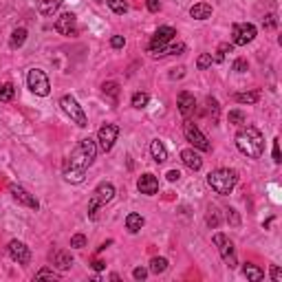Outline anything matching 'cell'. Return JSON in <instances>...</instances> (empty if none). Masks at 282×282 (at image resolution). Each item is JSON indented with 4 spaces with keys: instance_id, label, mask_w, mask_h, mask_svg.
<instances>
[{
    "instance_id": "cell-12",
    "label": "cell",
    "mask_w": 282,
    "mask_h": 282,
    "mask_svg": "<svg viewBox=\"0 0 282 282\" xmlns=\"http://www.w3.org/2000/svg\"><path fill=\"white\" fill-rule=\"evenodd\" d=\"M9 256H11V260H16L18 265L31 263V249H29L22 240H11V243H9Z\"/></svg>"
},
{
    "instance_id": "cell-17",
    "label": "cell",
    "mask_w": 282,
    "mask_h": 282,
    "mask_svg": "<svg viewBox=\"0 0 282 282\" xmlns=\"http://www.w3.org/2000/svg\"><path fill=\"white\" fill-rule=\"evenodd\" d=\"M51 263H53V267H58V269H71L73 267V256L69 254V251H62V249H55L51 251Z\"/></svg>"
},
{
    "instance_id": "cell-43",
    "label": "cell",
    "mask_w": 282,
    "mask_h": 282,
    "mask_svg": "<svg viewBox=\"0 0 282 282\" xmlns=\"http://www.w3.org/2000/svg\"><path fill=\"white\" fill-rule=\"evenodd\" d=\"M227 220L234 225V227L240 225V218H238V214H236V209H227Z\"/></svg>"
},
{
    "instance_id": "cell-10",
    "label": "cell",
    "mask_w": 282,
    "mask_h": 282,
    "mask_svg": "<svg viewBox=\"0 0 282 282\" xmlns=\"http://www.w3.org/2000/svg\"><path fill=\"white\" fill-rule=\"evenodd\" d=\"M117 137H119V128L115 124H104L97 130V141H99V148L104 152H110L112 146H115Z\"/></svg>"
},
{
    "instance_id": "cell-26",
    "label": "cell",
    "mask_w": 282,
    "mask_h": 282,
    "mask_svg": "<svg viewBox=\"0 0 282 282\" xmlns=\"http://www.w3.org/2000/svg\"><path fill=\"white\" fill-rule=\"evenodd\" d=\"M234 51V44L232 42H223V44H218V49H216V55L212 58V62H216V64H220L225 60V55L227 53H232Z\"/></svg>"
},
{
    "instance_id": "cell-11",
    "label": "cell",
    "mask_w": 282,
    "mask_h": 282,
    "mask_svg": "<svg viewBox=\"0 0 282 282\" xmlns=\"http://www.w3.org/2000/svg\"><path fill=\"white\" fill-rule=\"evenodd\" d=\"M232 35H234V42L236 47H245V44L254 42L256 38V27L249 22H243V24H234L232 27Z\"/></svg>"
},
{
    "instance_id": "cell-39",
    "label": "cell",
    "mask_w": 282,
    "mask_h": 282,
    "mask_svg": "<svg viewBox=\"0 0 282 282\" xmlns=\"http://www.w3.org/2000/svg\"><path fill=\"white\" fill-rule=\"evenodd\" d=\"M247 69H249V64H247V60H243V58H238L232 66V71H236V73H245Z\"/></svg>"
},
{
    "instance_id": "cell-21",
    "label": "cell",
    "mask_w": 282,
    "mask_h": 282,
    "mask_svg": "<svg viewBox=\"0 0 282 282\" xmlns=\"http://www.w3.org/2000/svg\"><path fill=\"white\" fill-rule=\"evenodd\" d=\"M150 155H152V159H155L157 163L168 161V150H166V146H163L159 139H155V141L150 143Z\"/></svg>"
},
{
    "instance_id": "cell-34",
    "label": "cell",
    "mask_w": 282,
    "mask_h": 282,
    "mask_svg": "<svg viewBox=\"0 0 282 282\" xmlns=\"http://www.w3.org/2000/svg\"><path fill=\"white\" fill-rule=\"evenodd\" d=\"M245 121H247L245 112H240V110H232V112H229V124H234V126H243Z\"/></svg>"
},
{
    "instance_id": "cell-9",
    "label": "cell",
    "mask_w": 282,
    "mask_h": 282,
    "mask_svg": "<svg viewBox=\"0 0 282 282\" xmlns=\"http://www.w3.org/2000/svg\"><path fill=\"white\" fill-rule=\"evenodd\" d=\"M214 245L218 247V251H220V258L225 260V265L229 267V269H234L236 265V251H234V243L227 238L225 234H214Z\"/></svg>"
},
{
    "instance_id": "cell-22",
    "label": "cell",
    "mask_w": 282,
    "mask_h": 282,
    "mask_svg": "<svg viewBox=\"0 0 282 282\" xmlns=\"http://www.w3.org/2000/svg\"><path fill=\"white\" fill-rule=\"evenodd\" d=\"M143 223H146V220H143V216H141V214H137V212H132V214H128V216H126V229L130 234L139 232V229L143 227Z\"/></svg>"
},
{
    "instance_id": "cell-2",
    "label": "cell",
    "mask_w": 282,
    "mask_h": 282,
    "mask_svg": "<svg viewBox=\"0 0 282 282\" xmlns=\"http://www.w3.org/2000/svg\"><path fill=\"white\" fill-rule=\"evenodd\" d=\"M236 146H238V150L243 155L251 159H260L265 152V137L256 126H245L236 135Z\"/></svg>"
},
{
    "instance_id": "cell-8",
    "label": "cell",
    "mask_w": 282,
    "mask_h": 282,
    "mask_svg": "<svg viewBox=\"0 0 282 282\" xmlns=\"http://www.w3.org/2000/svg\"><path fill=\"white\" fill-rule=\"evenodd\" d=\"M174 35H177V31H174L172 27H159L155 31V35H152V40H150V53L152 55H163V49L172 42Z\"/></svg>"
},
{
    "instance_id": "cell-19",
    "label": "cell",
    "mask_w": 282,
    "mask_h": 282,
    "mask_svg": "<svg viewBox=\"0 0 282 282\" xmlns=\"http://www.w3.org/2000/svg\"><path fill=\"white\" fill-rule=\"evenodd\" d=\"M189 16H192L194 20H207V18H212V4L196 2L192 9H189Z\"/></svg>"
},
{
    "instance_id": "cell-28",
    "label": "cell",
    "mask_w": 282,
    "mask_h": 282,
    "mask_svg": "<svg viewBox=\"0 0 282 282\" xmlns=\"http://www.w3.org/2000/svg\"><path fill=\"white\" fill-rule=\"evenodd\" d=\"M13 95H16V89H13V84H2L0 86V101H11Z\"/></svg>"
},
{
    "instance_id": "cell-24",
    "label": "cell",
    "mask_w": 282,
    "mask_h": 282,
    "mask_svg": "<svg viewBox=\"0 0 282 282\" xmlns=\"http://www.w3.org/2000/svg\"><path fill=\"white\" fill-rule=\"evenodd\" d=\"M27 42V29H16V31L11 33V40H9V44H11V49H20L22 44Z\"/></svg>"
},
{
    "instance_id": "cell-35",
    "label": "cell",
    "mask_w": 282,
    "mask_h": 282,
    "mask_svg": "<svg viewBox=\"0 0 282 282\" xmlns=\"http://www.w3.org/2000/svg\"><path fill=\"white\" fill-rule=\"evenodd\" d=\"M186 51V44L183 42H177V44H168L166 49H163V55H179Z\"/></svg>"
},
{
    "instance_id": "cell-7",
    "label": "cell",
    "mask_w": 282,
    "mask_h": 282,
    "mask_svg": "<svg viewBox=\"0 0 282 282\" xmlns=\"http://www.w3.org/2000/svg\"><path fill=\"white\" fill-rule=\"evenodd\" d=\"M183 135H186V139L192 143L196 150H201V152L212 150V143H209V139L201 132V128H198L196 124H192V121H188V124L183 126Z\"/></svg>"
},
{
    "instance_id": "cell-38",
    "label": "cell",
    "mask_w": 282,
    "mask_h": 282,
    "mask_svg": "<svg viewBox=\"0 0 282 282\" xmlns=\"http://www.w3.org/2000/svg\"><path fill=\"white\" fill-rule=\"evenodd\" d=\"M263 27H265V29H276V27H278V16H276V13H269V16H265Z\"/></svg>"
},
{
    "instance_id": "cell-42",
    "label": "cell",
    "mask_w": 282,
    "mask_h": 282,
    "mask_svg": "<svg viewBox=\"0 0 282 282\" xmlns=\"http://www.w3.org/2000/svg\"><path fill=\"white\" fill-rule=\"evenodd\" d=\"M146 276H148L146 267H137V269L132 271V278H135V280H146Z\"/></svg>"
},
{
    "instance_id": "cell-33",
    "label": "cell",
    "mask_w": 282,
    "mask_h": 282,
    "mask_svg": "<svg viewBox=\"0 0 282 282\" xmlns=\"http://www.w3.org/2000/svg\"><path fill=\"white\" fill-rule=\"evenodd\" d=\"M35 280H60V274L53 269H40L35 274Z\"/></svg>"
},
{
    "instance_id": "cell-25",
    "label": "cell",
    "mask_w": 282,
    "mask_h": 282,
    "mask_svg": "<svg viewBox=\"0 0 282 282\" xmlns=\"http://www.w3.org/2000/svg\"><path fill=\"white\" fill-rule=\"evenodd\" d=\"M234 99L238 101V104H256V101L260 99V93L258 91H251V93H236Z\"/></svg>"
},
{
    "instance_id": "cell-27",
    "label": "cell",
    "mask_w": 282,
    "mask_h": 282,
    "mask_svg": "<svg viewBox=\"0 0 282 282\" xmlns=\"http://www.w3.org/2000/svg\"><path fill=\"white\" fill-rule=\"evenodd\" d=\"M168 269V260L166 258H161V256H157V258H152L150 260V271L152 274H163V271Z\"/></svg>"
},
{
    "instance_id": "cell-48",
    "label": "cell",
    "mask_w": 282,
    "mask_h": 282,
    "mask_svg": "<svg viewBox=\"0 0 282 282\" xmlns=\"http://www.w3.org/2000/svg\"><path fill=\"white\" fill-rule=\"evenodd\" d=\"M91 267H93L95 271H101V269H106V263H101V260H93V263H91Z\"/></svg>"
},
{
    "instance_id": "cell-20",
    "label": "cell",
    "mask_w": 282,
    "mask_h": 282,
    "mask_svg": "<svg viewBox=\"0 0 282 282\" xmlns=\"http://www.w3.org/2000/svg\"><path fill=\"white\" fill-rule=\"evenodd\" d=\"M64 0H38V11L42 16H53L60 7H62Z\"/></svg>"
},
{
    "instance_id": "cell-1",
    "label": "cell",
    "mask_w": 282,
    "mask_h": 282,
    "mask_svg": "<svg viewBox=\"0 0 282 282\" xmlns=\"http://www.w3.org/2000/svg\"><path fill=\"white\" fill-rule=\"evenodd\" d=\"M95 157H97V141L91 139V137L82 139L69 157V163L64 168V179L69 183H82L86 170L93 166Z\"/></svg>"
},
{
    "instance_id": "cell-32",
    "label": "cell",
    "mask_w": 282,
    "mask_h": 282,
    "mask_svg": "<svg viewBox=\"0 0 282 282\" xmlns=\"http://www.w3.org/2000/svg\"><path fill=\"white\" fill-rule=\"evenodd\" d=\"M106 4H108L115 13H126L128 11V2H126V0H106Z\"/></svg>"
},
{
    "instance_id": "cell-40",
    "label": "cell",
    "mask_w": 282,
    "mask_h": 282,
    "mask_svg": "<svg viewBox=\"0 0 282 282\" xmlns=\"http://www.w3.org/2000/svg\"><path fill=\"white\" fill-rule=\"evenodd\" d=\"M207 106H209V112H212L214 121H218V101L214 97H207Z\"/></svg>"
},
{
    "instance_id": "cell-46",
    "label": "cell",
    "mask_w": 282,
    "mask_h": 282,
    "mask_svg": "<svg viewBox=\"0 0 282 282\" xmlns=\"http://www.w3.org/2000/svg\"><path fill=\"white\" fill-rule=\"evenodd\" d=\"M274 161H276V163H280V161H282V157H280V143H278V139L274 141Z\"/></svg>"
},
{
    "instance_id": "cell-44",
    "label": "cell",
    "mask_w": 282,
    "mask_h": 282,
    "mask_svg": "<svg viewBox=\"0 0 282 282\" xmlns=\"http://www.w3.org/2000/svg\"><path fill=\"white\" fill-rule=\"evenodd\" d=\"M146 4H148V11L152 13H157L161 9V0H146Z\"/></svg>"
},
{
    "instance_id": "cell-36",
    "label": "cell",
    "mask_w": 282,
    "mask_h": 282,
    "mask_svg": "<svg viewBox=\"0 0 282 282\" xmlns=\"http://www.w3.org/2000/svg\"><path fill=\"white\" fill-rule=\"evenodd\" d=\"M196 66L201 71H205L207 66H212V55H209V53H201V55H198V60H196Z\"/></svg>"
},
{
    "instance_id": "cell-6",
    "label": "cell",
    "mask_w": 282,
    "mask_h": 282,
    "mask_svg": "<svg viewBox=\"0 0 282 282\" xmlns=\"http://www.w3.org/2000/svg\"><path fill=\"white\" fill-rule=\"evenodd\" d=\"M27 86L31 89V93H35L38 97H47L51 93V84L44 71L40 69H31L27 75Z\"/></svg>"
},
{
    "instance_id": "cell-16",
    "label": "cell",
    "mask_w": 282,
    "mask_h": 282,
    "mask_svg": "<svg viewBox=\"0 0 282 282\" xmlns=\"http://www.w3.org/2000/svg\"><path fill=\"white\" fill-rule=\"evenodd\" d=\"M137 188H139L141 194L152 196V194L159 192V179L155 177V174H141L139 181H137Z\"/></svg>"
},
{
    "instance_id": "cell-15",
    "label": "cell",
    "mask_w": 282,
    "mask_h": 282,
    "mask_svg": "<svg viewBox=\"0 0 282 282\" xmlns=\"http://www.w3.org/2000/svg\"><path fill=\"white\" fill-rule=\"evenodd\" d=\"M177 106H179V112H181L183 117H189L194 110H196V99H194L192 93L181 91V93H179V99H177Z\"/></svg>"
},
{
    "instance_id": "cell-23",
    "label": "cell",
    "mask_w": 282,
    "mask_h": 282,
    "mask_svg": "<svg viewBox=\"0 0 282 282\" xmlns=\"http://www.w3.org/2000/svg\"><path fill=\"white\" fill-rule=\"evenodd\" d=\"M243 274H245V278L247 280H251V282H260L265 278V271L260 269V267H256V265H245L243 267Z\"/></svg>"
},
{
    "instance_id": "cell-41",
    "label": "cell",
    "mask_w": 282,
    "mask_h": 282,
    "mask_svg": "<svg viewBox=\"0 0 282 282\" xmlns=\"http://www.w3.org/2000/svg\"><path fill=\"white\" fill-rule=\"evenodd\" d=\"M124 44H126L124 35H112V38H110V47L112 49H124Z\"/></svg>"
},
{
    "instance_id": "cell-47",
    "label": "cell",
    "mask_w": 282,
    "mask_h": 282,
    "mask_svg": "<svg viewBox=\"0 0 282 282\" xmlns=\"http://www.w3.org/2000/svg\"><path fill=\"white\" fill-rule=\"evenodd\" d=\"M166 177H168V181H179V179H181V172H179V170H170Z\"/></svg>"
},
{
    "instance_id": "cell-13",
    "label": "cell",
    "mask_w": 282,
    "mask_h": 282,
    "mask_svg": "<svg viewBox=\"0 0 282 282\" xmlns=\"http://www.w3.org/2000/svg\"><path fill=\"white\" fill-rule=\"evenodd\" d=\"M55 31H58L60 35H75L78 33V24H75V13H71V11H66L62 13L58 20H55Z\"/></svg>"
},
{
    "instance_id": "cell-18",
    "label": "cell",
    "mask_w": 282,
    "mask_h": 282,
    "mask_svg": "<svg viewBox=\"0 0 282 282\" xmlns=\"http://www.w3.org/2000/svg\"><path fill=\"white\" fill-rule=\"evenodd\" d=\"M181 161L186 163V166H188L192 172H196V170H201V168H203V159L198 157L196 152L192 150V148H188V150L181 152Z\"/></svg>"
},
{
    "instance_id": "cell-45",
    "label": "cell",
    "mask_w": 282,
    "mask_h": 282,
    "mask_svg": "<svg viewBox=\"0 0 282 282\" xmlns=\"http://www.w3.org/2000/svg\"><path fill=\"white\" fill-rule=\"evenodd\" d=\"M271 278H274L276 282H282V269H280V267H271Z\"/></svg>"
},
{
    "instance_id": "cell-3",
    "label": "cell",
    "mask_w": 282,
    "mask_h": 282,
    "mask_svg": "<svg viewBox=\"0 0 282 282\" xmlns=\"http://www.w3.org/2000/svg\"><path fill=\"white\" fill-rule=\"evenodd\" d=\"M207 183L216 194L225 196V194L232 192L236 188V183H238V172L229 170V168H218V170L207 174Z\"/></svg>"
},
{
    "instance_id": "cell-37",
    "label": "cell",
    "mask_w": 282,
    "mask_h": 282,
    "mask_svg": "<svg viewBox=\"0 0 282 282\" xmlns=\"http://www.w3.org/2000/svg\"><path fill=\"white\" fill-rule=\"evenodd\" d=\"M71 247H75V249L86 247V236L84 234H75L73 238H71Z\"/></svg>"
},
{
    "instance_id": "cell-31",
    "label": "cell",
    "mask_w": 282,
    "mask_h": 282,
    "mask_svg": "<svg viewBox=\"0 0 282 282\" xmlns=\"http://www.w3.org/2000/svg\"><path fill=\"white\" fill-rule=\"evenodd\" d=\"M205 220H207V225H209L212 229H216L218 225H220V214H218V209H216V207H209V209H207V218H205Z\"/></svg>"
},
{
    "instance_id": "cell-4",
    "label": "cell",
    "mask_w": 282,
    "mask_h": 282,
    "mask_svg": "<svg viewBox=\"0 0 282 282\" xmlns=\"http://www.w3.org/2000/svg\"><path fill=\"white\" fill-rule=\"evenodd\" d=\"M115 198V186L112 183H99L95 188L93 196H91V203H89V216L95 218V212L99 207H104L106 203H110Z\"/></svg>"
},
{
    "instance_id": "cell-29",
    "label": "cell",
    "mask_w": 282,
    "mask_h": 282,
    "mask_svg": "<svg viewBox=\"0 0 282 282\" xmlns=\"http://www.w3.org/2000/svg\"><path fill=\"white\" fill-rule=\"evenodd\" d=\"M101 89H104V95H110L112 101L117 104V97H119V84H117V82H106Z\"/></svg>"
},
{
    "instance_id": "cell-30",
    "label": "cell",
    "mask_w": 282,
    "mask_h": 282,
    "mask_svg": "<svg viewBox=\"0 0 282 282\" xmlns=\"http://www.w3.org/2000/svg\"><path fill=\"white\" fill-rule=\"evenodd\" d=\"M148 101H150V95H148V93H135V95H132V106L139 108V110L146 108Z\"/></svg>"
},
{
    "instance_id": "cell-14",
    "label": "cell",
    "mask_w": 282,
    "mask_h": 282,
    "mask_svg": "<svg viewBox=\"0 0 282 282\" xmlns=\"http://www.w3.org/2000/svg\"><path fill=\"white\" fill-rule=\"evenodd\" d=\"M9 192H11V196H13V201L20 203V205H24V207H31V209H38L40 207V203H38V198L33 196V194H29L24 188H20V186H9Z\"/></svg>"
},
{
    "instance_id": "cell-5",
    "label": "cell",
    "mask_w": 282,
    "mask_h": 282,
    "mask_svg": "<svg viewBox=\"0 0 282 282\" xmlns=\"http://www.w3.org/2000/svg\"><path fill=\"white\" fill-rule=\"evenodd\" d=\"M60 106H62V110L66 112V117H69L73 124H78L80 128L89 126V117H86L84 108L78 104V99H75L73 95H64L62 99H60Z\"/></svg>"
}]
</instances>
